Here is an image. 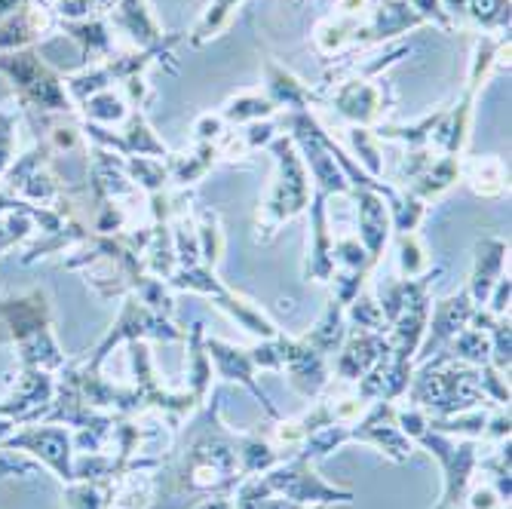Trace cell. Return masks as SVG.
I'll return each instance as SVG.
<instances>
[{"mask_svg":"<svg viewBox=\"0 0 512 509\" xmlns=\"http://www.w3.org/2000/svg\"><path fill=\"white\" fill-rule=\"evenodd\" d=\"M240 476V433H230L218 418V402L206 411V421L184 448L175 467V491H234Z\"/></svg>","mask_w":512,"mask_h":509,"instance_id":"cell-1","label":"cell"},{"mask_svg":"<svg viewBox=\"0 0 512 509\" xmlns=\"http://www.w3.org/2000/svg\"><path fill=\"white\" fill-rule=\"evenodd\" d=\"M396 424L399 430L414 442L424 445L442 467V500L445 506H463V497H467V488L473 485V476L479 470V445L473 439H454L445 433H436L427 427V414L421 408H396Z\"/></svg>","mask_w":512,"mask_h":509,"instance_id":"cell-2","label":"cell"},{"mask_svg":"<svg viewBox=\"0 0 512 509\" xmlns=\"http://www.w3.org/2000/svg\"><path fill=\"white\" fill-rule=\"evenodd\" d=\"M405 393H411V405L421 408L427 418H451L485 399L479 387V368L454 362L448 353H439L421 372L411 375Z\"/></svg>","mask_w":512,"mask_h":509,"instance_id":"cell-3","label":"cell"},{"mask_svg":"<svg viewBox=\"0 0 512 509\" xmlns=\"http://www.w3.org/2000/svg\"><path fill=\"white\" fill-rule=\"evenodd\" d=\"M234 494L240 497H279L292 500L298 506H329V503H353V491L335 488L322 476H316L313 464L304 457H286L276 467L243 479Z\"/></svg>","mask_w":512,"mask_h":509,"instance_id":"cell-4","label":"cell"},{"mask_svg":"<svg viewBox=\"0 0 512 509\" xmlns=\"http://www.w3.org/2000/svg\"><path fill=\"white\" fill-rule=\"evenodd\" d=\"M0 316L7 319L10 338L19 347L22 368H37V372H56L65 368V356L50 332V307H46L43 292H31L28 298L4 301Z\"/></svg>","mask_w":512,"mask_h":509,"instance_id":"cell-5","label":"cell"},{"mask_svg":"<svg viewBox=\"0 0 512 509\" xmlns=\"http://www.w3.org/2000/svg\"><path fill=\"white\" fill-rule=\"evenodd\" d=\"M0 71L13 80V89L25 108L46 111V114L71 111L65 83L37 59V53H31V50L0 53Z\"/></svg>","mask_w":512,"mask_h":509,"instance_id":"cell-6","label":"cell"},{"mask_svg":"<svg viewBox=\"0 0 512 509\" xmlns=\"http://www.w3.org/2000/svg\"><path fill=\"white\" fill-rule=\"evenodd\" d=\"M270 151L276 154V163H279V178L273 184V191L261 209V227L267 230V237L276 234V227L295 218L307 200H310V181H307V172H304V163L301 157L295 154V145L292 138H273L270 142Z\"/></svg>","mask_w":512,"mask_h":509,"instance_id":"cell-7","label":"cell"},{"mask_svg":"<svg viewBox=\"0 0 512 509\" xmlns=\"http://www.w3.org/2000/svg\"><path fill=\"white\" fill-rule=\"evenodd\" d=\"M347 442H365L371 448H378L393 464H405L414 454V442L396 424V405L387 399L368 402V408L359 418L347 424Z\"/></svg>","mask_w":512,"mask_h":509,"instance_id":"cell-8","label":"cell"},{"mask_svg":"<svg viewBox=\"0 0 512 509\" xmlns=\"http://www.w3.org/2000/svg\"><path fill=\"white\" fill-rule=\"evenodd\" d=\"M4 448L10 451H25L40 457L46 467H50L62 482H74V436L65 427H50V424H40V427H25L16 430Z\"/></svg>","mask_w":512,"mask_h":509,"instance_id":"cell-9","label":"cell"},{"mask_svg":"<svg viewBox=\"0 0 512 509\" xmlns=\"http://www.w3.org/2000/svg\"><path fill=\"white\" fill-rule=\"evenodd\" d=\"M203 344H206V353H209V359L215 362V368H218V378H224V381H237V384H243L261 405H264V411L270 414L273 421H279V411H276V405L270 402V396L255 384V372H258V359H255V350H240V347H234V344H224V341H215V338H203Z\"/></svg>","mask_w":512,"mask_h":509,"instance_id":"cell-10","label":"cell"},{"mask_svg":"<svg viewBox=\"0 0 512 509\" xmlns=\"http://www.w3.org/2000/svg\"><path fill=\"white\" fill-rule=\"evenodd\" d=\"M283 372L289 375L292 387L304 396H319L329 387V368L325 356L307 347L304 341L283 338Z\"/></svg>","mask_w":512,"mask_h":509,"instance_id":"cell-11","label":"cell"},{"mask_svg":"<svg viewBox=\"0 0 512 509\" xmlns=\"http://www.w3.org/2000/svg\"><path fill=\"white\" fill-rule=\"evenodd\" d=\"M390 356V344H387V332H365L359 329L344 350L338 353L335 372L341 381H362L371 368L381 365Z\"/></svg>","mask_w":512,"mask_h":509,"instance_id":"cell-12","label":"cell"},{"mask_svg":"<svg viewBox=\"0 0 512 509\" xmlns=\"http://www.w3.org/2000/svg\"><path fill=\"white\" fill-rule=\"evenodd\" d=\"M476 304L470 298V292L463 289L457 295H451L448 301H442L433 313V326H430V338L421 341V350H417L414 359H430L442 344H448L460 329H467V322L473 319Z\"/></svg>","mask_w":512,"mask_h":509,"instance_id":"cell-13","label":"cell"},{"mask_svg":"<svg viewBox=\"0 0 512 509\" xmlns=\"http://www.w3.org/2000/svg\"><path fill=\"white\" fill-rule=\"evenodd\" d=\"M332 105L338 108V114H344L356 126H371V123L381 120L384 96H381V89L371 80L353 77L347 83H338L335 96H332Z\"/></svg>","mask_w":512,"mask_h":509,"instance_id":"cell-14","label":"cell"},{"mask_svg":"<svg viewBox=\"0 0 512 509\" xmlns=\"http://www.w3.org/2000/svg\"><path fill=\"white\" fill-rule=\"evenodd\" d=\"M50 19H46V10L37 4H25L22 10L10 13L0 19V53H16L22 46H28L31 40H37Z\"/></svg>","mask_w":512,"mask_h":509,"instance_id":"cell-15","label":"cell"},{"mask_svg":"<svg viewBox=\"0 0 512 509\" xmlns=\"http://www.w3.org/2000/svg\"><path fill=\"white\" fill-rule=\"evenodd\" d=\"M445 16L463 19L485 31H506L509 28V0H442Z\"/></svg>","mask_w":512,"mask_h":509,"instance_id":"cell-16","label":"cell"},{"mask_svg":"<svg viewBox=\"0 0 512 509\" xmlns=\"http://www.w3.org/2000/svg\"><path fill=\"white\" fill-rule=\"evenodd\" d=\"M267 74V99L273 102V108H289V111H304L313 99H319V92H313L310 86H304L298 77H292L286 68H279L273 62L264 65Z\"/></svg>","mask_w":512,"mask_h":509,"instance_id":"cell-17","label":"cell"},{"mask_svg":"<svg viewBox=\"0 0 512 509\" xmlns=\"http://www.w3.org/2000/svg\"><path fill=\"white\" fill-rule=\"evenodd\" d=\"M503 255H506V243L500 237H485L479 243V255H476V270H473V283H470V298L476 304H488L491 289L500 280L503 270Z\"/></svg>","mask_w":512,"mask_h":509,"instance_id":"cell-18","label":"cell"},{"mask_svg":"<svg viewBox=\"0 0 512 509\" xmlns=\"http://www.w3.org/2000/svg\"><path fill=\"white\" fill-rule=\"evenodd\" d=\"M157 491V479L151 476V470H129L120 473L111 482V500L108 509H151Z\"/></svg>","mask_w":512,"mask_h":509,"instance_id":"cell-19","label":"cell"},{"mask_svg":"<svg viewBox=\"0 0 512 509\" xmlns=\"http://www.w3.org/2000/svg\"><path fill=\"white\" fill-rule=\"evenodd\" d=\"M212 387V359L203 344V326H194L188 335V393L203 402Z\"/></svg>","mask_w":512,"mask_h":509,"instance_id":"cell-20","label":"cell"},{"mask_svg":"<svg viewBox=\"0 0 512 509\" xmlns=\"http://www.w3.org/2000/svg\"><path fill=\"white\" fill-rule=\"evenodd\" d=\"M460 172L482 197H500L506 191V166L497 157H476L460 163Z\"/></svg>","mask_w":512,"mask_h":509,"instance_id":"cell-21","label":"cell"},{"mask_svg":"<svg viewBox=\"0 0 512 509\" xmlns=\"http://www.w3.org/2000/svg\"><path fill=\"white\" fill-rule=\"evenodd\" d=\"M307 347H313L316 353H332V350H338L341 347V341H344V307L332 298L329 301V307H325V313L319 316V322L316 326L301 338Z\"/></svg>","mask_w":512,"mask_h":509,"instance_id":"cell-22","label":"cell"},{"mask_svg":"<svg viewBox=\"0 0 512 509\" xmlns=\"http://www.w3.org/2000/svg\"><path fill=\"white\" fill-rule=\"evenodd\" d=\"M215 157H218L215 142H200V148L191 157H172L166 163V172L172 175L175 184H194L200 175H206V169L215 163Z\"/></svg>","mask_w":512,"mask_h":509,"instance_id":"cell-23","label":"cell"},{"mask_svg":"<svg viewBox=\"0 0 512 509\" xmlns=\"http://www.w3.org/2000/svg\"><path fill=\"white\" fill-rule=\"evenodd\" d=\"M273 111L276 108L267 96L246 92V96H237L234 102H227V108L221 111V120L224 123H258V120H267Z\"/></svg>","mask_w":512,"mask_h":509,"instance_id":"cell-24","label":"cell"},{"mask_svg":"<svg viewBox=\"0 0 512 509\" xmlns=\"http://www.w3.org/2000/svg\"><path fill=\"white\" fill-rule=\"evenodd\" d=\"M83 105V114L89 120H96V123H120L126 114H129V102L120 99L114 89H102L96 92V96H89Z\"/></svg>","mask_w":512,"mask_h":509,"instance_id":"cell-25","label":"cell"},{"mask_svg":"<svg viewBox=\"0 0 512 509\" xmlns=\"http://www.w3.org/2000/svg\"><path fill=\"white\" fill-rule=\"evenodd\" d=\"M111 482H68L65 503L68 509H108Z\"/></svg>","mask_w":512,"mask_h":509,"instance_id":"cell-26","label":"cell"},{"mask_svg":"<svg viewBox=\"0 0 512 509\" xmlns=\"http://www.w3.org/2000/svg\"><path fill=\"white\" fill-rule=\"evenodd\" d=\"M237 4H240V0H212L209 10L203 13V19L197 22L194 34H191V43L200 46V43L212 40V37L227 25V19H230V13H234Z\"/></svg>","mask_w":512,"mask_h":509,"instance_id":"cell-27","label":"cell"},{"mask_svg":"<svg viewBox=\"0 0 512 509\" xmlns=\"http://www.w3.org/2000/svg\"><path fill=\"white\" fill-rule=\"evenodd\" d=\"M399 252H402V270L405 276H424L430 261L421 249V243H417L414 234H402V243H399Z\"/></svg>","mask_w":512,"mask_h":509,"instance_id":"cell-28","label":"cell"},{"mask_svg":"<svg viewBox=\"0 0 512 509\" xmlns=\"http://www.w3.org/2000/svg\"><path fill=\"white\" fill-rule=\"evenodd\" d=\"M194 132H197L200 142H218V138L224 135V120H221V114H203V117L197 120Z\"/></svg>","mask_w":512,"mask_h":509,"instance_id":"cell-29","label":"cell"},{"mask_svg":"<svg viewBox=\"0 0 512 509\" xmlns=\"http://www.w3.org/2000/svg\"><path fill=\"white\" fill-rule=\"evenodd\" d=\"M194 509H237V506H234V491H215V494H206Z\"/></svg>","mask_w":512,"mask_h":509,"instance_id":"cell-30","label":"cell"},{"mask_svg":"<svg viewBox=\"0 0 512 509\" xmlns=\"http://www.w3.org/2000/svg\"><path fill=\"white\" fill-rule=\"evenodd\" d=\"M436 509H457V506H445V503H439Z\"/></svg>","mask_w":512,"mask_h":509,"instance_id":"cell-31","label":"cell"},{"mask_svg":"<svg viewBox=\"0 0 512 509\" xmlns=\"http://www.w3.org/2000/svg\"><path fill=\"white\" fill-rule=\"evenodd\" d=\"M310 509H325V506H310Z\"/></svg>","mask_w":512,"mask_h":509,"instance_id":"cell-32","label":"cell"}]
</instances>
